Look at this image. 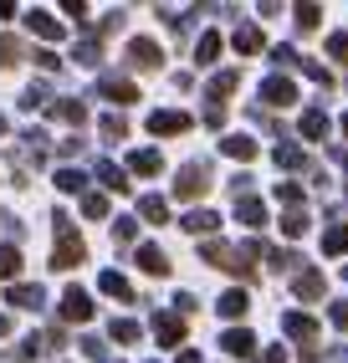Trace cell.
<instances>
[{"mask_svg": "<svg viewBox=\"0 0 348 363\" xmlns=\"http://www.w3.org/2000/svg\"><path fill=\"white\" fill-rule=\"evenodd\" d=\"M82 261H87L82 235L67 225V215H57V251H52V266H57V272H72V266H82Z\"/></svg>", "mask_w": 348, "mask_h": 363, "instance_id": "cell-1", "label": "cell"}, {"mask_svg": "<svg viewBox=\"0 0 348 363\" xmlns=\"http://www.w3.org/2000/svg\"><path fill=\"white\" fill-rule=\"evenodd\" d=\"M62 318L67 323H87L92 318V297L82 292V286H67V292H62Z\"/></svg>", "mask_w": 348, "mask_h": 363, "instance_id": "cell-2", "label": "cell"}, {"mask_svg": "<svg viewBox=\"0 0 348 363\" xmlns=\"http://www.w3.org/2000/svg\"><path fill=\"white\" fill-rule=\"evenodd\" d=\"M205 184H210V179H205V169H200V164H190L185 174L174 179V195H180V200H195V195H205Z\"/></svg>", "mask_w": 348, "mask_h": 363, "instance_id": "cell-3", "label": "cell"}, {"mask_svg": "<svg viewBox=\"0 0 348 363\" xmlns=\"http://www.w3.org/2000/svg\"><path fill=\"white\" fill-rule=\"evenodd\" d=\"M154 333H159L164 348H180V343H185V323L174 318V312H159V318H154Z\"/></svg>", "mask_w": 348, "mask_h": 363, "instance_id": "cell-4", "label": "cell"}, {"mask_svg": "<svg viewBox=\"0 0 348 363\" xmlns=\"http://www.w3.org/2000/svg\"><path fill=\"white\" fill-rule=\"evenodd\" d=\"M97 92H103L108 103H118V108L138 98V87H134V82H123V77H103V82H97Z\"/></svg>", "mask_w": 348, "mask_h": 363, "instance_id": "cell-5", "label": "cell"}, {"mask_svg": "<svg viewBox=\"0 0 348 363\" xmlns=\"http://www.w3.org/2000/svg\"><path fill=\"white\" fill-rule=\"evenodd\" d=\"M261 98H266L271 108H287V103L297 98V87H292L287 77H271V82H261Z\"/></svg>", "mask_w": 348, "mask_h": 363, "instance_id": "cell-6", "label": "cell"}, {"mask_svg": "<svg viewBox=\"0 0 348 363\" xmlns=\"http://www.w3.org/2000/svg\"><path fill=\"white\" fill-rule=\"evenodd\" d=\"M129 62L143 67V72H154V67H159V46H154V41H129Z\"/></svg>", "mask_w": 348, "mask_h": 363, "instance_id": "cell-7", "label": "cell"}, {"mask_svg": "<svg viewBox=\"0 0 348 363\" xmlns=\"http://www.w3.org/2000/svg\"><path fill=\"white\" fill-rule=\"evenodd\" d=\"M185 128H190L185 113H154L148 118V133H185Z\"/></svg>", "mask_w": 348, "mask_h": 363, "instance_id": "cell-8", "label": "cell"}, {"mask_svg": "<svg viewBox=\"0 0 348 363\" xmlns=\"http://www.w3.org/2000/svg\"><path fill=\"white\" fill-rule=\"evenodd\" d=\"M11 307H26V312H36L46 297H41V286H26V281H21V286H11V297H6Z\"/></svg>", "mask_w": 348, "mask_h": 363, "instance_id": "cell-9", "label": "cell"}, {"mask_svg": "<svg viewBox=\"0 0 348 363\" xmlns=\"http://www.w3.org/2000/svg\"><path fill=\"white\" fill-rule=\"evenodd\" d=\"M26 26H31L41 41H57V36H62V26H57V21L46 16V11H31V16H26Z\"/></svg>", "mask_w": 348, "mask_h": 363, "instance_id": "cell-10", "label": "cell"}, {"mask_svg": "<svg viewBox=\"0 0 348 363\" xmlns=\"http://www.w3.org/2000/svg\"><path fill=\"white\" fill-rule=\"evenodd\" d=\"M220 343H226V353H236V358H246V353H251V343H256V337H251V333H246V328H231L226 337H220Z\"/></svg>", "mask_w": 348, "mask_h": 363, "instance_id": "cell-11", "label": "cell"}, {"mask_svg": "<svg viewBox=\"0 0 348 363\" xmlns=\"http://www.w3.org/2000/svg\"><path fill=\"white\" fill-rule=\"evenodd\" d=\"M220 149H226L231 159H251V154H256V143L246 138V133H231V138H220Z\"/></svg>", "mask_w": 348, "mask_h": 363, "instance_id": "cell-12", "label": "cell"}, {"mask_svg": "<svg viewBox=\"0 0 348 363\" xmlns=\"http://www.w3.org/2000/svg\"><path fill=\"white\" fill-rule=\"evenodd\" d=\"M97 286H103L108 297H118V302H129V297H134V292H129V281H123L118 272H103V277H97Z\"/></svg>", "mask_w": 348, "mask_h": 363, "instance_id": "cell-13", "label": "cell"}, {"mask_svg": "<svg viewBox=\"0 0 348 363\" xmlns=\"http://www.w3.org/2000/svg\"><path fill=\"white\" fill-rule=\"evenodd\" d=\"M138 266H143V272H154V277H164V272H169V261H164V251H159V246H143V251H138Z\"/></svg>", "mask_w": 348, "mask_h": 363, "instance_id": "cell-14", "label": "cell"}, {"mask_svg": "<svg viewBox=\"0 0 348 363\" xmlns=\"http://www.w3.org/2000/svg\"><path fill=\"white\" fill-rule=\"evenodd\" d=\"M292 337H317V323L312 318H303V312H287V323H282Z\"/></svg>", "mask_w": 348, "mask_h": 363, "instance_id": "cell-15", "label": "cell"}, {"mask_svg": "<svg viewBox=\"0 0 348 363\" xmlns=\"http://www.w3.org/2000/svg\"><path fill=\"white\" fill-rule=\"evenodd\" d=\"M0 277H6V281L21 277V251L16 246H0Z\"/></svg>", "mask_w": 348, "mask_h": 363, "instance_id": "cell-16", "label": "cell"}, {"mask_svg": "<svg viewBox=\"0 0 348 363\" xmlns=\"http://www.w3.org/2000/svg\"><path fill=\"white\" fill-rule=\"evenodd\" d=\"M138 215H143V220H154V225H164V215H169V210H164L159 195H143V200H138Z\"/></svg>", "mask_w": 348, "mask_h": 363, "instance_id": "cell-17", "label": "cell"}, {"mask_svg": "<svg viewBox=\"0 0 348 363\" xmlns=\"http://www.w3.org/2000/svg\"><path fill=\"white\" fill-rule=\"evenodd\" d=\"M129 164H134V174H159V154L154 149H138Z\"/></svg>", "mask_w": 348, "mask_h": 363, "instance_id": "cell-18", "label": "cell"}, {"mask_svg": "<svg viewBox=\"0 0 348 363\" xmlns=\"http://www.w3.org/2000/svg\"><path fill=\"white\" fill-rule=\"evenodd\" d=\"M97 179H103L108 189H129V179H123V169H118V164H97Z\"/></svg>", "mask_w": 348, "mask_h": 363, "instance_id": "cell-19", "label": "cell"}, {"mask_svg": "<svg viewBox=\"0 0 348 363\" xmlns=\"http://www.w3.org/2000/svg\"><path fill=\"white\" fill-rule=\"evenodd\" d=\"M241 220L246 225H266V205L261 200H241Z\"/></svg>", "mask_w": 348, "mask_h": 363, "instance_id": "cell-20", "label": "cell"}, {"mask_svg": "<svg viewBox=\"0 0 348 363\" xmlns=\"http://www.w3.org/2000/svg\"><path fill=\"white\" fill-rule=\"evenodd\" d=\"M246 312V292H226L220 297V318H241Z\"/></svg>", "mask_w": 348, "mask_h": 363, "instance_id": "cell-21", "label": "cell"}, {"mask_svg": "<svg viewBox=\"0 0 348 363\" xmlns=\"http://www.w3.org/2000/svg\"><path fill=\"white\" fill-rule=\"evenodd\" d=\"M52 113L67 118V123H82V118H87V108H82V103H72V98H67V103H52Z\"/></svg>", "mask_w": 348, "mask_h": 363, "instance_id": "cell-22", "label": "cell"}, {"mask_svg": "<svg viewBox=\"0 0 348 363\" xmlns=\"http://www.w3.org/2000/svg\"><path fill=\"white\" fill-rule=\"evenodd\" d=\"M322 251H328V256L348 251V225H333V230H328V240H322Z\"/></svg>", "mask_w": 348, "mask_h": 363, "instance_id": "cell-23", "label": "cell"}, {"mask_svg": "<svg viewBox=\"0 0 348 363\" xmlns=\"http://www.w3.org/2000/svg\"><path fill=\"white\" fill-rule=\"evenodd\" d=\"M57 189L77 195V189H82V169H57Z\"/></svg>", "mask_w": 348, "mask_h": 363, "instance_id": "cell-24", "label": "cell"}, {"mask_svg": "<svg viewBox=\"0 0 348 363\" xmlns=\"http://www.w3.org/2000/svg\"><path fill=\"white\" fill-rule=\"evenodd\" d=\"M21 62V41L16 36H0V67H16Z\"/></svg>", "mask_w": 348, "mask_h": 363, "instance_id": "cell-25", "label": "cell"}, {"mask_svg": "<svg viewBox=\"0 0 348 363\" xmlns=\"http://www.w3.org/2000/svg\"><path fill=\"white\" fill-rule=\"evenodd\" d=\"M322 292V277L317 272H303V277H297V297H317Z\"/></svg>", "mask_w": 348, "mask_h": 363, "instance_id": "cell-26", "label": "cell"}, {"mask_svg": "<svg viewBox=\"0 0 348 363\" xmlns=\"http://www.w3.org/2000/svg\"><path fill=\"white\" fill-rule=\"evenodd\" d=\"M108 333H113V343H134V337H138V323H129V318H118V323H113Z\"/></svg>", "mask_w": 348, "mask_h": 363, "instance_id": "cell-27", "label": "cell"}, {"mask_svg": "<svg viewBox=\"0 0 348 363\" xmlns=\"http://www.w3.org/2000/svg\"><path fill=\"white\" fill-rule=\"evenodd\" d=\"M185 225H190V230H215L220 220H215L210 210H195V215H185Z\"/></svg>", "mask_w": 348, "mask_h": 363, "instance_id": "cell-28", "label": "cell"}, {"mask_svg": "<svg viewBox=\"0 0 348 363\" xmlns=\"http://www.w3.org/2000/svg\"><path fill=\"white\" fill-rule=\"evenodd\" d=\"M236 46H241V52H256V46H261V31H256V26H241V31H236Z\"/></svg>", "mask_w": 348, "mask_h": 363, "instance_id": "cell-29", "label": "cell"}, {"mask_svg": "<svg viewBox=\"0 0 348 363\" xmlns=\"http://www.w3.org/2000/svg\"><path fill=\"white\" fill-rule=\"evenodd\" d=\"M303 133H308V138H322V133H328V118H322V113H308V118H303Z\"/></svg>", "mask_w": 348, "mask_h": 363, "instance_id": "cell-30", "label": "cell"}, {"mask_svg": "<svg viewBox=\"0 0 348 363\" xmlns=\"http://www.w3.org/2000/svg\"><path fill=\"white\" fill-rule=\"evenodd\" d=\"M317 6H297V26H303V31H317Z\"/></svg>", "mask_w": 348, "mask_h": 363, "instance_id": "cell-31", "label": "cell"}, {"mask_svg": "<svg viewBox=\"0 0 348 363\" xmlns=\"http://www.w3.org/2000/svg\"><path fill=\"white\" fill-rule=\"evenodd\" d=\"M82 210L92 215V220H103V215H108V200H103V195H82Z\"/></svg>", "mask_w": 348, "mask_h": 363, "instance_id": "cell-32", "label": "cell"}, {"mask_svg": "<svg viewBox=\"0 0 348 363\" xmlns=\"http://www.w3.org/2000/svg\"><path fill=\"white\" fill-rule=\"evenodd\" d=\"M220 57V36L210 31V36H200V62H215Z\"/></svg>", "mask_w": 348, "mask_h": 363, "instance_id": "cell-33", "label": "cell"}, {"mask_svg": "<svg viewBox=\"0 0 348 363\" xmlns=\"http://www.w3.org/2000/svg\"><path fill=\"white\" fill-rule=\"evenodd\" d=\"M231 87H236V72H226V77H215V82H210V98L220 103V98H226V92H231Z\"/></svg>", "mask_w": 348, "mask_h": 363, "instance_id": "cell-34", "label": "cell"}, {"mask_svg": "<svg viewBox=\"0 0 348 363\" xmlns=\"http://www.w3.org/2000/svg\"><path fill=\"white\" fill-rule=\"evenodd\" d=\"M303 225H308V215H303V210H292L287 220H282V230H287V235H303Z\"/></svg>", "mask_w": 348, "mask_h": 363, "instance_id": "cell-35", "label": "cell"}, {"mask_svg": "<svg viewBox=\"0 0 348 363\" xmlns=\"http://www.w3.org/2000/svg\"><path fill=\"white\" fill-rule=\"evenodd\" d=\"M328 52H333V62H348V36H333Z\"/></svg>", "mask_w": 348, "mask_h": 363, "instance_id": "cell-36", "label": "cell"}, {"mask_svg": "<svg viewBox=\"0 0 348 363\" xmlns=\"http://www.w3.org/2000/svg\"><path fill=\"white\" fill-rule=\"evenodd\" d=\"M97 57H103V52H97V46H92V41H82V46H77V62H87V67H92Z\"/></svg>", "mask_w": 348, "mask_h": 363, "instance_id": "cell-37", "label": "cell"}, {"mask_svg": "<svg viewBox=\"0 0 348 363\" xmlns=\"http://www.w3.org/2000/svg\"><path fill=\"white\" fill-rule=\"evenodd\" d=\"M103 133L108 138H123V118H103Z\"/></svg>", "mask_w": 348, "mask_h": 363, "instance_id": "cell-38", "label": "cell"}, {"mask_svg": "<svg viewBox=\"0 0 348 363\" xmlns=\"http://www.w3.org/2000/svg\"><path fill=\"white\" fill-rule=\"evenodd\" d=\"M333 323H338V328H348V307H343V302L333 307Z\"/></svg>", "mask_w": 348, "mask_h": 363, "instance_id": "cell-39", "label": "cell"}, {"mask_svg": "<svg viewBox=\"0 0 348 363\" xmlns=\"http://www.w3.org/2000/svg\"><path fill=\"white\" fill-rule=\"evenodd\" d=\"M261 363H287V353H282V348H271V353H266Z\"/></svg>", "mask_w": 348, "mask_h": 363, "instance_id": "cell-40", "label": "cell"}, {"mask_svg": "<svg viewBox=\"0 0 348 363\" xmlns=\"http://www.w3.org/2000/svg\"><path fill=\"white\" fill-rule=\"evenodd\" d=\"M174 363H200V358H195V353H180V358H174Z\"/></svg>", "mask_w": 348, "mask_h": 363, "instance_id": "cell-41", "label": "cell"}, {"mask_svg": "<svg viewBox=\"0 0 348 363\" xmlns=\"http://www.w3.org/2000/svg\"><path fill=\"white\" fill-rule=\"evenodd\" d=\"M6 333H11V318H0V337H6Z\"/></svg>", "mask_w": 348, "mask_h": 363, "instance_id": "cell-42", "label": "cell"}, {"mask_svg": "<svg viewBox=\"0 0 348 363\" xmlns=\"http://www.w3.org/2000/svg\"><path fill=\"white\" fill-rule=\"evenodd\" d=\"M0 133H6V118H0Z\"/></svg>", "mask_w": 348, "mask_h": 363, "instance_id": "cell-43", "label": "cell"}, {"mask_svg": "<svg viewBox=\"0 0 348 363\" xmlns=\"http://www.w3.org/2000/svg\"><path fill=\"white\" fill-rule=\"evenodd\" d=\"M343 133H348V118H343Z\"/></svg>", "mask_w": 348, "mask_h": 363, "instance_id": "cell-44", "label": "cell"}]
</instances>
